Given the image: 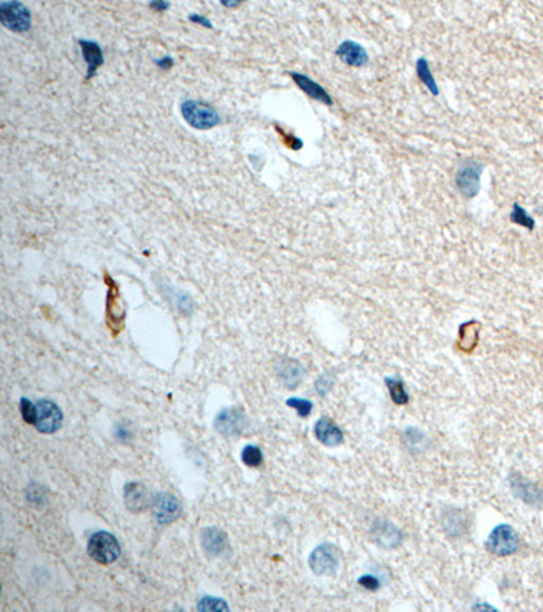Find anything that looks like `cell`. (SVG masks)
<instances>
[{
  "mask_svg": "<svg viewBox=\"0 0 543 612\" xmlns=\"http://www.w3.org/2000/svg\"><path fill=\"white\" fill-rule=\"evenodd\" d=\"M181 115L194 129H214L221 123V115L208 104L196 99H185L181 104Z\"/></svg>",
  "mask_w": 543,
  "mask_h": 612,
  "instance_id": "cell-1",
  "label": "cell"
},
{
  "mask_svg": "<svg viewBox=\"0 0 543 612\" xmlns=\"http://www.w3.org/2000/svg\"><path fill=\"white\" fill-rule=\"evenodd\" d=\"M87 552L93 561L99 565H110L116 562L121 554V547L114 535L99 531L90 536L87 542Z\"/></svg>",
  "mask_w": 543,
  "mask_h": 612,
  "instance_id": "cell-2",
  "label": "cell"
},
{
  "mask_svg": "<svg viewBox=\"0 0 543 612\" xmlns=\"http://www.w3.org/2000/svg\"><path fill=\"white\" fill-rule=\"evenodd\" d=\"M0 21L1 25L11 32L25 33L32 28V14L29 8L19 1H1Z\"/></svg>",
  "mask_w": 543,
  "mask_h": 612,
  "instance_id": "cell-3",
  "label": "cell"
},
{
  "mask_svg": "<svg viewBox=\"0 0 543 612\" xmlns=\"http://www.w3.org/2000/svg\"><path fill=\"white\" fill-rule=\"evenodd\" d=\"M309 565L316 576L331 577L340 568V551L334 545H320L311 552Z\"/></svg>",
  "mask_w": 543,
  "mask_h": 612,
  "instance_id": "cell-4",
  "label": "cell"
},
{
  "mask_svg": "<svg viewBox=\"0 0 543 612\" xmlns=\"http://www.w3.org/2000/svg\"><path fill=\"white\" fill-rule=\"evenodd\" d=\"M486 548L490 554L497 556H508L517 551L519 536L508 524L497 525L486 540Z\"/></svg>",
  "mask_w": 543,
  "mask_h": 612,
  "instance_id": "cell-5",
  "label": "cell"
},
{
  "mask_svg": "<svg viewBox=\"0 0 543 612\" xmlns=\"http://www.w3.org/2000/svg\"><path fill=\"white\" fill-rule=\"evenodd\" d=\"M37 422L35 427L44 434L56 433L63 423V413L56 406V403L49 400L37 402Z\"/></svg>",
  "mask_w": 543,
  "mask_h": 612,
  "instance_id": "cell-6",
  "label": "cell"
},
{
  "mask_svg": "<svg viewBox=\"0 0 543 612\" xmlns=\"http://www.w3.org/2000/svg\"><path fill=\"white\" fill-rule=\"evenodd\" d=\"M153 515L160 524H171L182 513L181 502L177 497H174L170 493H160L154 497L153 502Z\"/></svg>",
  "mask_w": 543,
  "mask_h": 612,
  "instance_id": "cell-7",
  "label": "cell"
},
{
  "mask_svg": "<svg viewBox=\"0 0 543 612\" xmlns=\"http://www.w3.org/2000/svg\"><path fill=\"white\" fill-rule=\"evenodd\" d=\"M248 420L242 410L230 407L222 410L215 419V429L225 437H234L242 434L246 429Z\"/></svg>",
  "mask_w": 543,
  "mask_h": 612,
  "instance_id": "cell-8",
  "label": "cell"
},
{
  "mask_svg": "<svg viewBox=\"0 0 543 612\" xmlns=\"http://www.w3.org/2000/svg\"><path fill=\"white\" fill-rule=\"evenodd\" d=\"M482 165L476 161L463 163L456 174V187L465 197H474L479 192Z\"/></svg>",
  "mask_w": 543,
  "mask_h": 612,
  "instance_id": "cell-9",
  "label": "cell"
},
{
  "mask_svg": "<svg viewBox=\"0 0 543 612\" xmlns=\"http://www.w3.org/2000/svg\"><path fill=\"white\" fill-rule=\"evenodd\" d=\"M371 536L378 546L384 548L398 547L404 540L402 532L393 522L382 518L374 522L371 528Z\"/></svg>",
  "mask_w": 543,
  "mask_h": 612,
  "instance_id": "cell-10",
  "label": "cell"
},
{
  "mask_svg": "<svg viewBox=\"0 0 543 612\" xmlns=\"http://www.w3.org/2000/svg\"><path fill=\"white\" fill-rule=\"evenodd\" d=\"M201 545L205 554L212 558L224 556L230 549L228 536L218 528H205L201 532Z\"/></svg>",
  "mask_w": 543,
  "mask_h": 612,
  "instance_id": "cell-11",
  "label": "cell"
},
{
  "mask_svg": "<svg viewBox=\"0 0 543 612\" xmlns=\"http://www.w3.org/2000/svg\"><path fill=\"white\" fill-rule=\"evenodd\" d=\"M126 506L132 513L144 512L150 505V495L144 484L130 482L124 487Z\"/></svg>",
  "mask_w": 543,
  "mask_h": 612,
  "instance_id": "cell-12",
  "label": "cell"
},
{
  "mask_svg": "<svg viewBox=\"0 0 543 612\" xmlns=\"http://www.w3.org/2000/svg\"><path fill=\"white\" fill-rule=\"evenodd\" d=\"M512 491L516 497H519L522 501L530 505H540L543 504V493L535 486L530 483L528 481L523 479L519 474H513L510 478Z\"/></svg>",
  "mask_w": 543,
  "mask_h": 612,
  "instance_id": "cell-13",
  "label": "cell"
},
{
  "mask_svg": "<svg viewBox=\"0 0 543 612\" xmlns=\"http://www.w3.org/2000/svg\"><path fill=\"white\" fill-rule=\"evenodd\" d=\"M79 45L82 49L83 59L87 63L86 82H89L96 75L98 68L105 63L103 51L98 42L90 40H79Z\"/></svg>",
  "mask_w": 543,
  "mask_h": 612,
  "instance_id": "cell-14",
  "label": "cell"
},
{
  "mask_svg": "<svg viewBox=\"0 0 543 612\" xmlns=\"http://www.w3.org/2000/svg\"><path fill=\"white\" fill-rule=\"evenodd\" d=\"M337 56L350 67H363L368 63L367 51L354 41H344L336 51Z\"/></svg>",
  "mask_w": 543,
  "mask_h": 612,
  "instance_id": "cell-15",
  "label": "cell"
},
{
  "mask_svg": "<svg viewBox=\"0 0 543 612\" xmlns=\"http://www.w3.org/2000/svg\"><path fill=\"white\" fill-rule=\"evenodd\" d=\"M317 440L326 447H337L343 443L344 434L330 419L322 418L316 423L314 429Z\"/></svg>",
  "mask_w": 543,
  "mask_h": 612,
  "instance_id": "cell-16",
  "label": "cell"
},
{
  "mask_svg": "<svg viewBox=\"0 0 543 612\" xmlns=\"http://www.w3.org/2000/svg\"><path fill=\"white\" fill-rule=\"evenodd\" d=\"M289 75L292 76L295 83L300 88V90L304 92L307 96H310L313 99L320 101L326 105H333V99L329 96V93L317 82H314L311 78H309L303 74H299V72H289Z\"/></svg>",
  "mask_w": 543,
  "mask_h": 612,
  "instance_id": "cell-17",
  "label": "cell"
},
{
  "mask_svg": "<svg viewBox=\"0 0 543 612\" xmlns=\"http://www.w3.org/2000/svg\"><path fill=\"white\" fill-rule=\"evenodd\" d=\"M279 374L282 380L284 381L286 387L296 388L302 381L303 377V369L302 366L295 361H284L282 362V366L279 369Z\"/></svg>",
  "mask_w": 543,
  "mask_h": 612,
  "instance_id": "cell-18",
  "label": "cell"
},
{
  "mask_svg": "<svg viewBox=\"0 0 543 612\" xmlns=\"http://www.w3.org/2000/svg\"><path fill=\"white\" fill-rule=\"evenodd\" d=\"M415 69H417V75H418V78H420L421 82L426 86V89H428L433 96H438V94H439V89H438L436 81H435V78H433V75H432V72H431V68H429L428 62H426L424 58H420V59L417 60V63H415Z\"/></svg>",
  "mask_w": 543,
  "mask_h": 612,
  "instance_id": "cell-19",
  "label": "cell"
},
{
  "mask_svg": "<svg viewBox=\"0 0 543 612\" xmlns=\"http://www.w3.org/2000/svg\"><path fill=\"white\" fill-rule=\"evenodd\" d=\"M386 383H387V387H388V390H390L391 399H393V402L395 404L404 406V404H406L409 402V396L406 393V389H405L402 380H399V379H387Z\"/></svg>",
  "mask_w": 543,
  "mask_h": 612,
  "instance_id": "cell-20",
  "label": "cell"
},
{
  "mask_svg": "<svg viewBox=\"0 0 543 612\" xmlns=\"http://www.w3.org/2000/svg\"><path fill=\"white\" fill-rule=\"evenodd\" d=\"M241 458L242 461L248 465V467H259L262 464L264 460V454L262 451L256 447V445H248L243 448V451L241 453Z\"/></svg>",
  "mask_w": 543,
  "mask_h": 612,
  "instance_id": "cell-21",
  "label": "cell"
},
{
  "mask_svg": "<svg viewBox=\"0 0 543 612\" xmlns=\"http://www.w3.org/2000/svg\"><path fill=\"white\" fill-rule=\"evenodd\" d=\"M197 609L200 611H227V610H230L228 604L224 600H222V599H215V597H211V596L202 597L198 602Z\"/></svg>",
  "mask_w": 543,
  "mask_h": 612,
  "instance_id": "cell-22",
  "label": "cell"
},
{
  "mask_svg": "<svg viewBox=\"0 0 543 612\" xmlns=\"http://www.w3.org/2000/svg\"><path fill=\"white\" fill-rule=\"evenodd\" d=\"M287 404L289 407L295 408L298 411V414L300 417H309L311 410H313V403L310 400L306 399H299V397H291L288 399Z\"/></svg>",
  "mask_w": 543,
  "mask_h": 612,
  "instance_id": "cell-23",
  "label": "cell"
},
{
  "mask_svg": "<svg viewBox=\"0 0 543 612\" xmlns=\"http://www.w3.org/2000/svg\"><path fill=\"white\" fill-rule=\"evenodd\" d=\"M19 408H21V414H22L24 420L26 423H29V424H35V422H37V406L33 404L29 399L24 397L21 400Z\"/></svg>",
  "mask_w": 543,
  "mask_h": 612,
  "instance_id": "cell-24",
  "label": "cell"
},
{
  "mask_svg": "<svg viewBox=\"0 0 543 612\" xmlns=\"http://www.w3.org/2000/svg\"><path fill=\"white\" fill-rule=\"evenodd\" d=\"M511 218L513 222H516V224H519V225L526 226V227H528V229H533V227H534V221L526 214V211H524L519 204H515V206H513V211H512Z\"/></svg>",
  "mask_w": 543,
  "mask_h": 612,
  "instance_id": "cell-25",
  "label": "cell"
},
{
  "mask_svg": "<svg viewBox=\"0 0 543 612\" xmlns=\"http://www.w3.org/2000/svg\"><path fill=\"white\" fill-rule=\"evenodd\" d=\"M359 584L368 590H377L381 586V582L374 576H363L359 579Z\"/></svg>",
  "mask_w": 543,
  "mask_h": 612,
  "instance_id": "cell-26",
  "label": "cell"
},
{
  "mask_svg": "<svg viewBox=\"0 0 543 612\" xmlns=\"http://www.w3.org/2000/svg\"><path fill=\"white\" fill-rule=\"evenodd\" d=\"M331 386H333V380L327 374H325L317 381L316 388H317V390L320 392V395H325L327 390H330Z\"/></svg>",
  "mask_w": 543,
  "mask_h": 612,
  "instance_id": "cell-27",
  "label": "cell"
},
{
  "mask_svg": "<svg viewBox=\"0 0 543 612\" xmlns=\"http://www.w3.org/2000/svg\"><path fill=\"white\" fill-rule=\"evenodd\" d=\"M189 21H192L193 24H198V25H201V26H204V28H208V29H212V28H214L212 22H211L207 17L200 15V14H191V15H189Z\"/></svg>",
  "mask_w": 543,
  "mask_h": 612,
  "instance_id": "cell-28",
  "label": "cell"
},
{
  "mask_svg": "<svg viewBox=\"0 0 543 612\" xmlns=\"http://www.w3.org/2000/svg\"><path fill=\"white\" fill-rule=\"evenodd\" d=\"M155 65H158L162 69H169V68H171L173 65H174V60H173L171 56L166 55V56H163V58H160V59H157V60H155Z\"/></svg>",
  "mask_w": 543,
  "mask_h": 612,
  "instance_id": "cell-29",
  "label": "cell"
},
{
  "mask_svg": "<svg viewBox=\"0 0 543 612\" xmlns=\"http://www.w3.org/2000/svg\"><path fill=\"white\" fill-rule=\"evenodd\" d=\"M150 7L158 13H163L170 7V4H169V1H151Z\"/></svg>",
  "mask_w": 543,
  "mask_h": 612,
  "instance_id": "cell-30",
  "label": "cell"
},
{
  "mask_svg": "<svg viewBox=\"0 0 543 612\" xmlns=\"http://www.w3.org/2000/svg\"><path fill=\"white\" fill-rule=\"evenodd\" d=\"M222 4L225 6V7H236V6H239L241 4V1H238V0H232V1H225L223 0L222 1Z\"/></svg>",
  "mask_w": 543,
  "mask_h": 612,
  "instance_id": "cell-31",
  "label": "cell"
}]
</instances>
